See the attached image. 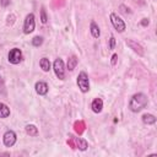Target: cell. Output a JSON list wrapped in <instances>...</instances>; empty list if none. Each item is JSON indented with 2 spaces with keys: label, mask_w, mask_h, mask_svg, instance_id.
Segmentation results:
<instances>
[{
  "label": "cell",
  "mask_w": 157,
  "mask_h": 157,
  "mask_svg": "<svg viewBox=\"0 0 157 157\" xmlns=\"http://www.w3.org/2000/svg\"><path fill=\"white\" fill-rule=\"evenodd\" d=\"M53 70H54V72L59 80L65 78V66H64V61L60 58L55 59V61L53 64Z\"/></svg>",
  "instance_id": "obj_6"
},
{
  "label": "cell",
  "mask_w": 157,
  "mask_h": 157,
  "mask_svg": "<svg viewBox=\"0 0 157 157\" xmlns=\"http://www.w3.org/2000/svg\"><path fill=\"white\" fill-rule=\"evenodd\" d=\"M36 27V21H34V15L33 13H28L25 18L23 22V33L25 34H29L34 31Z\"/></svg>",
  "instance_id": "obj_5"
},
{
  "label": "cell",
  "mask_w": 157,
  "mask_h": 157,
  "mask_svg": "<svg viewBox=\"0 0 157 157\" xmlns=\"http://www.w3.org/2000/svg\"><path fill=\"white\" fill-rule=\"evenodd\" d=\"M77 86L82 93H86L90 91V78L85 71H81L77 75Z\"/></svg>",
  "instance_id": "obj_2"
},
{
  "label": "cell",
  "mask_w": 157,
  "mask_h": 157,
  "mask_svg": "<svg viewBox=\"0 0 157 157\" xmlns=\"http://www.w3.org/2000/svg\"><path fill=\"white\" fill-rule=\"evenodd\" d=\"M42 44H43V38H42V37L37 36V37H34V38L32 39V45H33V47H40Z\"/></svg>",
  "instance_id": "obj_19"
},
{
  "label": "cell",
  "mask_w": 157,
  "mask_h": 157,
  "mask_svg": "<svg viewBox=\"0 0 157 157\" xmlns=\"http://www.w3.org/2000/svg\"><path fill=\"white\" fill-rule=\"evenodd\" d=\"M16 140H17V136H16L15 131H12V130H7V131L4 134L2 141H4V145H5L6 147H12V146L16 144Z\"/></svg>",
  "instance_id": "obj_8"
},
{
  "label": "cell",
  "mask_w": 157,
  "mask_h": 157,
  "mask_svg": "<svg viewBox=\"0 0 157 157\" xmlns=\"http://www.w3.org/2000/svg\"><path fill=\"white\" fill-rule=\"evenodd\" d=\"M40 21H42V23H47V21H48L47 12H45V9L44 7L40 9Z\"/></svg>",
  "instance_id": "obj_20"
},
{
  "label": "cell",
  "mask_w": 157,
  "mask_h": 157,
  "mask_svg": "<svg viewBox=\"0 0 157 157\" xmlns=\"http://www.w3.org/2000/svg\"><path fill=\"white\" fill-rule=\"evenodd\" d=\"M34 88H36V92H37L39 96L47 94V93H48V90H49L48 85H47L44 81H38V82H36Z\"/></svg>",
  "instance_id": "obj_10"
},
{
  "label": "cell",
  "mask_w": 157,
  "mask_h": 157,
  "mask_svg": "<svg viewBox=\"0 0 157 157\" xmlns=\"http://www.w3.org/2000/svg\"><path fill=\"white\" fill-rule=\"evenodd\" d=\"M117 60H118V55H117V54H113V55H112V60H110V63H112L113 66L117 64Z\"/></svg>",
  "instance_id": "obj_22"
},
{
  "label": "cell",
  "mask_w": 157,
  "mask_h": 157,
  "mask_svg": "<svg viewBox=\"0 0 157 157\" xmlns=\"http://www.w3.org/2000/svg\"><path fill=\"white\" fill-rule=\"evenodd\" d=\"M141 25H142V26H147V25H148V20H147V18H144V20L141 21Z\"/></svg>",
  "instance_id": "obj_25"
},
{
  "label": "cell",
  "mask_w": 157,
  "mask_h": 157,
  "mask_svg": "<svg viewBox=\"0 0 157 157\" xmlns=\"http://www.w3.org/2000/svg\"><path fill=\"white\" fill-rule=\"evenodd\" d=\"M26 132L29 135V136H37L38 135V129L36 128V125L33 124H27L26 128H25Z\"/></svg>",
  "instance_id": "obj_16"
},
{
  "label": "cell",
  "mask_w": 157,
  "mask_h": 157,
  "mask_svg": "<svg viewBox=\"0 0 157 157\" xmlns=\"http://www.w3.org/2000/svg\"><path fill=\"white\" fill-rule=\"evenodd\" d=\"M7 60H9V63H11L13 65L20 64L22 60V52L18 48H12L7 54Z\"/></svg>",
  "instance_id": "obj_7"
},
{
  "label": "cell",
  "mask_w": 157,
  "mask_h": 157,
  "mask_svg": "<svg viewBox=\"0 0 157 157\" xmlns=\"http://www.w3.org/2000/svg\"><path fill=\"white\" fill-rule=\"evenodd\" d=\"M39 66H40V69L43 70V71H49L50 70V61H49V59L48 58H42L40 60H39Z\"/></svg>",
  "instance_id": "obj_15"
},
{
  "label": "cell",
  "mask_w": 157,
  "mask_h": 157,
  "mask_svg": "<svg viewBox=\"0 0 157 157\" xmlns=\"http://www.w3.org/2000/svg\"><path fill=\"white\" fill-rule=\"evenodd\" d=\"M10 115V108L5 104V103H1L0 102V118H7Z\"/></svg>",
  "instance_id": "obj_17"
},
{
  "label": "cell",
  "mask_w": 157,
  "mask_h": 157,
  "mask_svg": "<svg viewBox=\"0 0 157 157\" xmlns=\"http://www.w3.org/2000/svg\"><path fill=\"white\" fill-rule=\"evenodd\" d=\"M109 18H110V22H112V25H113V27H114L115 31H118V32H124L125 31V28H126L125 22L117 13L112 12L110 16H109Z\"/></svg>",
  "instance_id": "obj_4"
},
{
  "label": "cell",
  "mask_w": 157,
  "mask_h": 157,
  "mask_svg": "<svg viewBox=\"0 0 157 157\" xmlns=\"http://www.w3.org/2000/svg\"><path fill=\"white\" fill-rule=\"evenodd\" d=\"M0 4H1V6H7V5H10V0H0Z\"/></svg>",
  "instance_id": "obj_23"
},
{
  "label": "cell",
  "mask_w": 157,
  "mask_h": 157,
  "mask_svg": "<svg viewBox=\"0 0 157 157\" xmlns=\"http://www.w3.org/2000/svg\"><path fill=\"white\" fill-rule=\"evenodd\" d=\"M67 144L71 148H78L81 151H86L87 147H88V144L85 139H81V137H75V136H70L69 140H67Z\"/></svg>",
  "instance_id": "obj_3"
},
{
  "label": "cell",
  "mask_w": 157,
  "mask_h": 157,
  "mask_svg": "<svg viewBox=\"0 0 157 157\" xmlns=\"http://www.w3.org/2000/svg\"><path fill=\"white\" fill-rule=\"evenodd\" d=\"M77 63H78V59L75 56V55H71L69 59H67V70L69 71H72L75 67H76V65H77Z\"/></svg>",
  "instance_id": "obj_14"
},
{
  "label": "cell",
  "mask_w": 157,
  "mask_h": 157,
  "mask_svg": "<svg viewBox=\"0 0 157 157\" xmlns=\"http://www.w3.org/2000/svg\"><path fill=\"white\" fill-rule=\"evenodd\" d=\"M0 92H4V81H2L1 76H0Z\"/></svg>",
  "instance_id": "obj_24"
},
{
  "label": "cell",
  "mask_w": 157,
  "mask_h": 157,
  "mask_svg": "<svg viewBox=\"0 0 157 157\" xmlns=\"http://www.w3.org/2000/svg\"><path fill=\"white\" fill-rule=\"evenodd\" d=\"M126 44H128V45H129V47H130V48H131L136 54H139L140 56H142V55H144V53H145V52H144V48H142L139 43H136L135 40L126 39Z\"/></svg>",
  "instance_id": "obj_9"
},
{
  "label": "cell",
  "mask_w": 157,
  "mask_h": 157,
  "mask_svg": "<svg viewBox=\"0 0 157 157\" xmlns=\"http://www.w3.org/2000/svg\"><path fill=\"white\" fill-rule=\"evenodd\" d=\"M91 108L94 113H101L103 109V101L101 98H94L91 103Z\"/></svg>",
  "instance_id": "obj_11"
},
{
  "label": "cell",
  "mask_w": 157,
  "mask_h": 157,
  "mask_svg": "<svg viewBox=\"0 0 157 157\" xmlns=\"http://www.w3.org/2000/svg\"><path fill=\"white\" fill-rule=\"evenodd\" d=\"M148 103V99H147V96L144 94V93H135L130 101H129V109L132 112V113H139L140 110H142Z\"/></svg>",
  "instance_id": "obj_1"
},
{
  "label": "cell",
  "mask_w": 157,
  "mask_h": 157,
  "mask_svg": "<svg viewBox=\"0 0 157 157\" xmlns=\"http://www.w3.org/2000/svg\"><path fill=\"white\" fill-rule=\"evenodd\" d=\"M114 47H115V38H114V36H110V38H109V49H114Z\"/></svg>",
  "instance_id": "obj_21"
},
{
  "label": "cell",
  "mask_w": 157,
  "mask_h": 157,
  "mask_svg": "<svg viewBox=\"0 0 157 157\" xmlns=\"http://www.w3.org/2000/svg\"><path fill=\"white\" fill-rule=\"evenodd\" d=\"M90 31H91V34H92L93 38H98L101 36L99 27H98V25L94 21H91V23H90Z\"/></svg>",
  "instance_id": "obj_12"
},
{
  "label": "cell",
  "mask_w": 157,
  "mask_h": 157,
  "mask_svg": "<svg viewBox=\"0 0 157 157\" xmlns=\"http://www.w3.org/2000/svg\"><path fill=\"white\" fill-rule=\"evenodd\" d=\"M85 128H86V125H85V121H82V120H78L74 124V129L78 135H81L85 131Z\"/></svg>",
  "instance_id": "obj_18"
},
{
  "label": "cell",
  "mask_w": 157,
  "mask_h": 157,
  "mask_svg": "<svg viewBox=\"0 0 157 157\" xmlns=\"http://www.w3.org/2000/svg\"><path fill=\"white\" fill-rule=\"evenodd\" d=\"M142 121L144 124H147V125H152L156 123V117L153 114H150V113H146L142 115Z\"/></svg>",
  "instance_id": "obj_13"
}]
</instances>
